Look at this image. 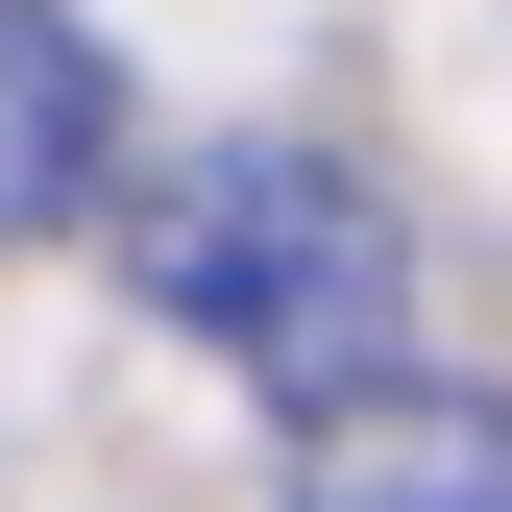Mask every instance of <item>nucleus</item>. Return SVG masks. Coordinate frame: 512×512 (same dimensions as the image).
I'll return each mask as SVG.
<instances>
[{
    "mask_svg": "<svg viewBox=\"0 0 512 512\" xmlns=\"http://www.w3.org/2000/svg\"><path fill=\"white\" fill-rule=\"evenodd\" d=\"M98 196H122V74L0 0V244H74Z\"/></svg>",
    "mask_w": 512,
    "mask_h": 512,
    "instance_id": "7ed1b4c3",
    "label": "nucleus"
},
{
    "mask_svg": "<svg viewBox=\"0 0 512 512\" xmlns=\"http://www.w3.org/2000/svg\"><path fill=\"white\" fill-rule=\"evenodd\" d=\"M293 512H512V391H464V366H366V391L293 415Z\"/></svg>",
    "mask_w": 512,
    "mask_h": 512,
    "instance_id": "f03ea898",
    "label": "nucleus"
},
{
    "mask_svg": "<svg viewBox=\"0 0 512 512\" xmlns=\"http://www.w3.org/2000/svg\"><path fill=\"white\" fill-rule=\"evenodd\" d=\"M122 269H147V317L171 342H220L244 391H366V366H391V317H415V220L366 196L342 147H269V122H244V147H196V171H147V196H122Z\"/></svg>",
    "mask_w": 512,
    "mask_h": 512,
    "instance_id": "f257e3e1",
    "label": "nucleus"
}]
</instances>
